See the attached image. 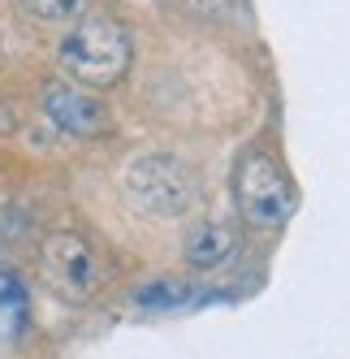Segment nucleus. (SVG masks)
<instances>
[{
	"mask_svg": "<svg viewBox=\"0 0 350 359\" xmlns=\"http://www.w3.org/2000/svg\"><path fill=\"white\" fill-rule=\"evenodd\" d=\"M61 69L69 79H78L87 87H113L126 79L130 69V57H134V43L126 35V27L113 18H83L78 27H74L61 48Z\"/></svg>",
	"mask_w": 350,
	"mask_h": 359,
	"instance_id": "nucleus-1",
	"label": "nucleus"
},
{
	"mask_svg": "<svg viewBox=\"0 0 350 359\" xmlns=\"http://www.w3.org/2000/svg\"><path fill=\"white\" fill-rule=\"evenodd\" d=\"M121 187L134 199V208H143L147 217H182L195 208V173L190 165H182L169 151H143L126 165Z\"/></svg>",
	"mask_w": 350,
	"mask_h": 359,
	"instance_id": "nucleus-2",
	"label": "nucleus"
},
{
	"mask_svg": "<svg viewBox=\"0 0 350 359\" xmlns=\"http://www.w3.org/2000/svg\"><path fill=\"white\" fill-rule=\"evenodd\" d=\"M234 195H238L242 221H251L260 229H277L294 217V187H290L286 169L268 151H246L238 161Z\"/></svg>",
	"mask_w": 350,
	"mask_h": 359,
	"instance_id": "nucleus-3",
	"label": "nucleus"
},
{
	"mask_svg": "<svg viewBox=\"0 0 350 359\" xmlns=\"http://www.w3.org/2000/svg\"><path fill=\"white\" fill-rule=\"evenodd\" d=\"M39 273L48 281V290L65 303H91L99 290V255L87 238L69 234V229H57L48 234L39 247Z\"/></svg>",
	"mask_w": 350,
	"mask_h": 359,
	"instance_id": "nucleus-4",
	"label": "nucleus"
},
{
	"mask_svg": "<svg viewBox=\"0 0 350 359\" xmlns=\"http://www.w3.org/2000/svg\"><path fill=\"white\" fill-rule=\"evenodd\" d=\"M43 117L61 135H74V139H95L108 130V109L87 87H69V83L43 87Z\"/></svg>",
	"mask_w": 350,
	"mask_h": 359,
	"instance_id": "nucleus-5",
	"label": "nucleus"
},
{
	"mask_svg": "<svg viewBox=\"0 0 350 359\" xmlns=\"http://www.w3.org/2000/svg\"><path fill=\"white\" fill-rule=\"evenodd\" d=\"M186 264L195 273H216L234 260V251H238V234H234V225L230 221H199L190 234H186Z\"/></svg>",
	"mask_w": 350,
	"mask_h": 359,
	"instance_id": "nucleus-6",
	"label": "nucleus"
},
{
	"mask_svg": "<svg viewBox=\"0 0 350 359\" xmlns=\"http://www.w3.org/2000/svg\"><path fill=\"white\" fill-rule=\"evenodd\" d=\"M134 303L143 307V312H173V307H186L190 303V286L186 281H147V286L134 290Z\"/></svg>",
	"mask_w": 350,
	"mask_h": 359,
	"instance_id": "nucleus-7",
	"label": "nucleus"
},
{
	"mask_svg": "<svg viewBox=\"0 0 350 359\" xmlns=\"http://www.w3.org/2000/svg\"><path fill=\"white\" fill-rule=\"evenodd\" d=\"M0 320L9 329H18L27 320V286H22L9 269H0Z\"/></svg>",
	"mask_w": 350,
	"mask_h": 359,
	"instance_id": "nucleus-8",
	"label": "nucleus"
},
{
	"mask_svg": "<svg viewBox=\"0 0 350 359\" xmlns=\"http://www.w3.org/2000/svg\"><path fill=\"white\" fill-rule=\"evenodd\" d=\"M27 9L39 22H74L83 13V0H27Z\"/></svg>",
	"mask_w": 350,
	"mask_h": 359,
	"instance_id": "nucleus-9",
	"label": "nucleus"
}]
</instances>
